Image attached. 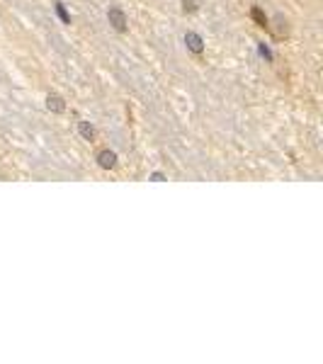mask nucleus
<instances>
[{"instance_id":"nucleus-7","label":"nucleus","mask_w":323,"mask_h":364,"mask_svg":"<svg viewBox=\"0 0 323 364\" xmlns=\"http://www.w3.org/2000/svg\"><path fill=\"white\" fill-rule=\"evenodd\" d=\"M275 24H277V32H275V34L280 36V39L287 36V32H289V27H287V24H289V22H287L285 15H275Z\"/></svg>"},{"instance_id":"nucleus-1","label":"nucleus","mask_w":323,"mask_h":364,"mask_svg":"<svg viewBox=\"0 0 323 364\" xmlns=\"http://www.w3.org/2000/svg\"><path fill=\"white\" fill-rule=\"evenodd\" d=\"M107 19H110V24H112L117 32H127L129 29V19H127L122 7H110L107 10Z\"/></svg>"},{"instance_id":"nucleus-11","label":"nucleus","mask_w":323,"mask_h":364,"mask_svg":"<svg viewBox=\"0 0 323 364\" xmlns=\"http://www.w3.org/2000/svg\"><path fill=\"white\" fill-rule=\"evenodd\" d=\"M260 54L267 56V58H272V56H270V51H267V46H265V44H260Z\"/></svg>"},{"instance_id":"nucleus-8","label":"nucleus","mask_w":323,"mask_h":364,"mask_svg":"<svg viewBox=\"0 0 323 364\" xmlns=\"http://www.w3.org/2000/svg\"><path fill=\"white\" fill-rule=\"evenodd\" d=\"M199 5H202V0H182V12L192 15V12L199 10Z\"/></svg>"},{"instance_id":"nucleus-2","label":"nucleus","mask_w":323,"mask_h":364,"mask_svg":"<svg viewBox=\"0 0 323 364\" xmlns=\"http://www.w3.org/2000/svg\"><path fill=\"white\" fill-rule=\"evenodd\" d=\"M97 165H100V168H105V170H112V168H117V153L110 151V148H102V151L97 153Z\"/></svg>"},{"instance_id":"nucleus-5","label":"nucleus","mask_w":323,"mask_h":364,"mask_svg":"<svg viewBox=\"0 0 323 364\" xmlns=\"http://www.w3.org/2000/svg\"><path fill=\"white\" fill-rule=\"evenodd\" d=\"M250 17H253V22H255L258 27H263V29H267V27H270V19H267V15L263 12V10H260V7H258V5L250 10Z\"/></svg>"},{"instance_id":"nucleus-9","label":"nucleus","mask_w":323,"mask_h":364,"mask_svg":"<svg viewBox=\"0 0 323 364\" xmlns=\"http://www.w3.org/2000/svg\"><path fill=\"white\" fill-rule=\"evenodd\" d=\"M56 12H58V17L63 19L66 24H71V17H68V12H66V7H63V2H56Z\"/></svg>"},{"instance_id":"nucleus-10","label":"nucleus","mask_w":323,"mask_h":364,"mask_svg":"<svg viewBox=\"0 0 323 364\" xmlns=\"http://www.w3.org/2000/svg\"><path fill=\"white\" fill-rule=\"evenodd\" d=\"M151 180H156V182H163V180H165V175H163V173H153V175H151Z\"/></svg>"},{"instance_id":"nucleus-6","label":"nucleus","mask_w":323,"mask_h":364,"mask_svg":"<svg viewBox=\"0 0 323 364\" xmlns=\"http://www.w3.org/2000/svg\"><path fill=\"white\" fill-rule=\"evenodd\" d=\"M78 131H80V136L85 141H95V129H93L90 122H78Z\"/></svg>"},{"instance_id":"nucleus-3","label":"nucleus","mask_w":323,"mask_h":364,"mask_svg":"<svg viewBox=\"0 0 323 364\" xmlns=\"http://www.w3.org/2000/svg\"><path fill=\"white\" fill-rule=\"evenodd\" d=\"M185 44H187V49H190L192 54H202L204 51V39L197 34V32H187L185 34Z\"/></svg>"},{"instance_id":"nucleus-4","label":"nucleus","mask_w":323,"mask_h":364,"mask_svg":"<svg viewBox=\"0 0 323 364\" xmlns=\"http://www.w3.org/2000/svg\"><path fill=\"white\" fill-rule=\"evenodd\" d=\"M46 109H49V112H56V114L66 112V102H63V97L56 95V92H49V95H46Z\"/></svg>"}]
</instances>
